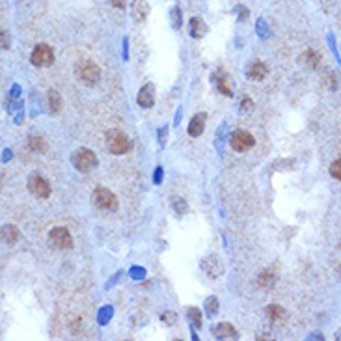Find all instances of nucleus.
I'll return each mask as SVG.
<instances>
[{
    "label": "nucleus",
    "mask_w": 341,
    "mask_h": 341,
    "mask_svg": "<svg viewBox=\"0 0 341 341\" xmlns=\"http://www.w3.org/2000/svg\"><path fill=\"white\" fill-rule=\"evenodd\" d=\"M30 62H32V66L35 68H49L54 64V52L49 45H35L34 49H32V54H30Z\"/></svg>",
    "instance_id": "39448f33"
},
{
    "label": "nucleus",
    "mask_w": 341,
    "mask_h": 341,
    "mask_svg": "<svg viewBox=\"0 0 341 341\" xmlns=\"http://www.w3.org/2000/svg\"><path fill=\"white\" fill-rule=\"evenodd\" d=\"M299 62L307 69H317L319 68V64H321V54L315 52L313 49H306V51L302 52V56H300Z\"/></svg>",
    "instance_id": "ddd939ff"
},
{
    "label": "nucleus",
    "mask_w": 341,
    "mask_h": 341,
    "mask_svg": "<svg viewBox=\"0 0 341 341\" xmlns=\"http://www.w3.org/2000/svg\"><path fill=\"white\" fill-rule=\"evenodd\" d=\"M170 204H171V207H173V211L177 214H185L187 213V202L183 200V198H179V196H173L170 200Z\"/></svg>",
    "instance_id": "5701e85b"
},
{
    "label": "nucleus",
    "mask_w": 341,
    "mask_h": 341,
    "mask_svg": "<svg viewBox=\"0 0 341 341\" xmlns=\"http://www.w3.org/2000/svg\"><path fill=\"white\" fill-rule=\"evenodd\" d=\"M338 340H341V332H340V338H338Z\"/></svg>",
    "instance_id": "473e14b6"
},
{
    "label": "nucleus",
    "mask_w": 341,
    "mask_h": 341,
    "mask_svg": "<svg viewBox=\"0 0 341 341\" xmlns=\"http://www.w3.org/2000/svg\"><path fill=\"white\" fill-rule=\"evenodd\" d=\"M110 4L118 9H125V0H110Z\"/></svg>",
    "instance_id": "c756f323"
},
{
    "label": "nucleus",
    "mask_w": 341,
    "mask_h": 341,
    "mask_svg": "<svg viewBox=\"0 0 341 341\" xmlns=\"http://www.w3.org/2000/svg\"><path fill=\"white\" fill-rule=\"evenodd\" d=\"M252 108H254V101L250 97H244L240 102V112H252Z\"/></svg>",
    "instance_id": "bb28decb"
},
{
    "label": "nucleus",
    "mask_w": 341,
    "mask_h": 341,
    "mask_svg": "<svg viewBox=\"0 0 341 341\" xmlns=\"http://www.w3.org/2000/svg\"><path fill=\"white\" fill-rule=\"evenodd\" d=\"M254 144H256V138L252 136L248 131H235V133H231L230 145L235 149V151L244 153V151H248V149H252Z\"/></svg>",
    "instance_id": "423d86ee"
},
{
    "label": "nucleus",
    "mask_w": 341,
    "mask_h": 341,
    "mask_svg": "<svg viewBox=\"0 0 341 341\" xmlns=\"http://www.w3.org/2000/svg\"><path fill=\"white\" fill-rule=\"evenodd\" d=\"M28 145H30L32 151H45V149H47L45 140H43L41 136H37V135H32V136L28 138Z\"/></svg>",
    "instance_id": "4be33fe9"
},
{
    "label": "nucleus",
    "mask_w": 341,
    "mask_h": 341,
    "mask_svg": "<svg viewBox=\"0 0 341 341\" xmlns=\"http://www.w3.org/2000/svg\"><path fill=\"white\" fill-rule=\"evenodd\" d=\"M269 75V68L265 66L263 62H254V64H250V68L246 71V77L250 80H263L265 77Z\"/></svg>",
    "instance_id": "4468645a"
},
{
    "label": "nucleus",
    "mask_w": 341,
    "mask_h": 341,
    "mask_svg": "<svg viewBox=\"0 0 341 341\" xmlns=\"http://www.w3.org/2000/svg\"><path fill=\"white\" fill-rule=\"evenodd\" d=\"M162 321H164L166 324H175L177 315H175L173 311H166V313H162Z\"/></svg>",
    "instance_id": "cd10ccee"
},
{
    "label": "nucleus",
    "mask_w": 341,
    "mask_h": 341,
    "mask_svg": "<svg viewBox=\"0 0 341 341\" xmlns=\"http://www.w3.org/2000/svg\"><path fill=\"white\" fill-rule=\"evenodd\" d=\"M211 332H213V336L216 340H237L239 338V332L230 323L214 324L213 328H211Z\"/></svg>",
    "instance_id": "9b49d317"
},
{
    "label": "nucleus",
    "mask_w": 341,
    "mask_h": 341,
    "mask_svg": "<svg viewBox=\"0 0 341 341\" xmlns=\"http://www.w3.org/2000/svg\"><path fill=\"white\" fill-rule=\"evenodd\" d=\"M214 80V84H216V88H218V92L224 95H228V97H231L233 95V90L230 88V78H228V75H224V73H218V75H214L213 77Z\"/></svg>",
    "instance_id": "a211bd4d"
},
{
    "label": "nucleus",
    "mask_w": 341,
    "mask_h": 341,
    "mask_svg": "<svg viewBox=\"0 0 341 341\" xmlns=\"http://www.w3.org/2000/svg\"><path fill=\"white\" fill-rule=\"evenodd\" d=\"M267 317L273 321V323H278L280 324L281 321H285V317H287V311L283 309L281 306L278 304H271V306H267Z\"/></svg>",
    "instance_id": "f3484780"
},
{
    "label": "nucleus",
    "mask_w": 341,
    "mask_h": 341,
    "mask_svg": "<svg viewBox=\"0 0 341 341\" xmlns=\"http://www.w3.org/2000/svg\"><path fill=\"white\" fill-rule=\"evenodd\" d=\"M149 15V4L145 0H133V17L136 23H144Z\"/></svg>",
    "instance_id": "2eb2a0df"
},
{
    "label": "nucleus",
    "mask_w": 341,
    "mask_h": 341,
    "mask_svg": "<svg viewBox=\"0 0 341 341\" xmlns=\"http://www.w3.org/2000/svg\"><path fill=\"white\" fill-rule=\"evenodd\" d=\"M47 102H49V110H51V114H58V112L62 110V104H64L62 95L58 94L56 90H49V92H47Z\"/></svg>",
    "instance_id": "dca6fc26"
},
{
    "label": "nucleus",
    "mask_w": 341,
    "mask_h": 341,
    "mask_svg": "<svg viewBox=\"0 0 341 341\" xmlns=\"http://www.w3.org/2000/svg\"><path fill=\"white\" fill-rule=\"evenodd\" d=\"M28 190L35 198H49V194H51V185L43 179L39 173H34L28 179Z\"/></svg>",
    "instance_id": "6e6552de"
},
{
    "label": "nucleus",
    "mask_w": 341,
    "mask_h": 341,
    "mask_svg": "<svg viewBox=\"0 0 341 341\" xmlns=\"http://www.w3.org/2000/svg\"><path fill=\"white\" fill-rule=\"evenodd\" d=\"M171 19H173V28H181V11H179V8H173V11H171Z\"/></svg>",
    "instance_id": "c85d7f7f"
},
{
    "label": "nucleus",
    "mask_w": 341,
    "mask_h": 341,
    "mask_svg": "<svg viewBox=\"0 0 341 341\" xmlns=\"http://www.w3.org/2000/svg\"><path fill=\"white\" fill-rule=\"evenodd\" d=\"M159 136H161V145L166 144V129H162L161 133H159Z\"/></svg>",
    "instance_id": "2f4dec72"
},
{
    "label": "nucleus",
    "mask_w": 341,
    "mask_h": 341,
    "mask_svg": "<svg viewBox=\"0 0 341 341\" xmlns=\"http://www.w3.org/2000/svg\"><path fill=\"white\" fill-rule=\"evenodd\" d=\"M187 317H188V321L194 324L196 328H202V313H200L198 307H188Z\"/></svg>",
    "instance_id": "b1692460"
},
{
    "label": "nucleus",
    "mask_w": 341,
    "mask_h": 341,
    "mask_svg": "<svg viewBox=\"0 0 341 341\" xmlns=\"http://www.w3.org/2000/svg\"><path fill=\"white\" fill-rule=\"evenodd\" d=\"M205 121H207V116H205L204 112L202 114H196V116H192V120L188 123V135L190 136H202L205 131Z\"/></svg>",
    "instance_id": "f8f14e48"
},
{
    "label": "nucleus",
    "mask_w": 341,
    "mask_h": 341,
    "mask_svg": "<svg viewBox=\"0 0 341 341\" xmlns=\"http://www.w3.org/2000/svg\"><path fill=\"white\" fill-rule=\"evenodd\" d=\"M49 242L58 250H68L73 246V237L68 228H52L49 233Z\"/></svg>",
    "instance_id": "0eeeda50"
},
{
    "label": "nucleus",
    "mask_w": 341,
    "mask_h": 341,
    "mask_svg": "<svg viewBox=\"0 0 341 341\" xmlns=\"http://www.w3.org/2000/svg\"><path fill=\"white\" fill-rule=\"evenodd\" d=\"M106 147L114 155H123L129 151V138L125 133H121L118 129H112L106 133Z\"/></svg>",
    "instance_id": "20e7f679"
},
{
    "label": "nucleus",
    "mask_w": 341,
    "mask_h": 341,
    "mask_svg": "<svg viewBox=\"0 0 341 341\" xmlns=\"http://www.w3.org/2000/svg\"><path fill=\"white\" fill-rule=\"evenodd\" d=\"M205 306H207V315L209 317H214L216 313H218V299H214V297L207 299Z\"/></svg>",
    "instance_id": "393cba45"
},
{
    "label": "nucleus",
    "mask_w": 341,
    "mask_h": 341,
    "mask_svg": "<svg viewBox=\"0 0 341 341\" xmlns=\"http://www.w3.org/2000/svg\"><path fill=\"white\" fill-rule=\"evenodd\" d=\"M71 162H73V166L77 168L80 173H88V171H92L97 166V157L92 149H86V147H80L77 149L73 157H71Z\"/></svg>",
    "instance_id": "f03ea898"
},
{
    "label": "nucleus",
    "mask_w": 341,
    "mask_h": 341,
    "mask_svg": "<svg viewBox=\"0 0 341 341\" xmlns=\"http://www.w3.org/2000/svg\"><path fill=\"white\" fill-rule=\"evenodd\" d=\"M19 239V230L17 226H13V224H8V226H4L2 228V240L6 242V244H15Z\"/></svg>",
    "instance_id": "aec40b11"
},
{
    "label": "nucleus",
    "mask_w": 341,
    "mask_h": 341,
    "mask_svg": "<svg viewBox=\"0 0 341 341\" xmlns=\"http://www.w3.org/2000/svg\"><path fill=\"white\" fill-rule=\"evenodd\" d=\"M9 35L6 34V32H2V49L6 51V49H9V39H8Z\"/></svg>",
    "instance_id": "7c9ffc66"
},
{
    "label": "nucleus",
    "mask_w": 341,
    "mask_h": 341,
    "mask_svg": "<svg viewBox=\"0 0 341 341\" xmlns=\"http://www.w3.org/2000/svg\"><path fill=\"white\" fill-rule=\"evenodd\" d=\"M276 274L273 273H261L259 274V278H257V285L259 287H265V289H271V287H274V283H276Z\"/></svg>",
    "instance_id": "412c9836"
},
{
    "label": "nucleus",
    "mask_w": 341,
    "mask_h": 341,
    "mask_svg": "<svg viewBox=\"0 0 341 341\" xmlns=\"http://www.w3.org/2000/svg\"><path fill=\"white\" fill-rule=\"evenodd\" d=\"M92 202H94L95 207H99L102 211H116L118 209V198H116V194L104 187L95 188L94 194H92Z\"/></svg>",
    "instance_id": "7ed1b4c3"
},
{
    "label": "nucleus",
    "mask_w": 341,
    "mask_h": 341,
    "mask_svg": "<svg viewBox=\"0 0 341 341\" xmlns=\"http://www.w3.org/2000/svg\"><path fill=\"white\" fill-rule=\"evenodd\" d=\"M205 34H207V26H205L204 21L200 17L190 19V35L196 37V39H200V37H204Z\"/></svg>",
    "instance_id": "6ab92c4d"
},
{
    "label": "nucleus",
    "mask_w": 341,
    "mask_h": 341,
    "mask_svg": "<svg viewBox=\"0 0 341 341\" xmlns=\"http://www.w3.org/2000/svg\"><path fill=\"white\" fill-rule=\"evenodd\" d=\"M155 84L153 82H147L140 88V92L136 95V102L142 106V108H151L155 104Z\"/></svg>",
    "instance_id": "9d476101"
},
{
    "label": "nucleus",
    "mask_w": 341,
    "mask_h": 341,
    "mask_svg": "<svg viewBox=\"0 0 341 341\" xmlns=\"http://www.w3.org/2000/svg\"><path fill=\"white\" fill-rule=\"evenodd\" d=\"M75 75L78 80H82L84 84H95L101 80V68L92 60H82L75 66Z\"/></svg>",
    "instance_id": "f257e3e1"
},
{
    "label": "nucleus",
    "mask_w": 341,
    "mask_h": 341,
    "mask_svg": "<svg viewBox=\"0 0 341 341\" xmlns=\"http://www.w3.org/2000/svg\"><path fill=\"white\" fill-rule=\"evenodd\" d=\"M202 271H204L209 278H220L222 274H224V265H222L220 257L211 254V256H207L202 259Z\"/></svg>",
    "instance_id": "1a4fd4ad"
},
{
    "label": "nucleus",
    "mask_w": 341,
    "mask_h": 341,
    "mask_svg": "<svg viewBox=\"0 0 341 341\" xmlns=\"http://www.w3.org/2000/svg\"><path fill=\"white\" fill-rule=\"evenodd\" d=\"M330 173H332V177H336L338 181H341V157L338 161L332 162V166H330Z\"/></svg>",
    "instance_id": "a878e982"
}]
</instances>
